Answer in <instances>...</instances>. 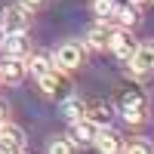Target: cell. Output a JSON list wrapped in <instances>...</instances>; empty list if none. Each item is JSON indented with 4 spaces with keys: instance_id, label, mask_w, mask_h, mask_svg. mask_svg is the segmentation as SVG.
<instances>
[{
    "instance_id": "cell-1",
    "label": "cell",
    "mask_w": 154,
    "mask_h": 154,
    "mask_svg": "<svg viewBox=\"0 0 154 154\" xmlns=\"http://www.w3.org/2000/svg\"><path fill=\"white\" fill-rule=\"evenodd\" d=\"M25 151V130L16 123H0V154H22Z\"/></svg>"
},
{
    "instance_id": "cell-2",
    "label": "cell",
    "mask_w": 154,
    "mask_h": 154,
    "mask_svg": "<svg viewBox=\"0 0 154 154\" xmlns=\"http://www.w3.org/2000/svg\"><path fill=\"white\" fill-rule=\"evenodd\" d=\"M93 145H96L102 154H120V151H123V136H120L117 130H111V126H99Z\"/></svg>"
},
{
    "instance_id": "cell-3",
    "label": "cell",
    "mask_w": 154,
    "mask_h": 154,
    "mask_svg": "<svg viewBox=\"0 0 154 154\" xmlns=\"http://www.w3.org/2000/svg\"><path fill=\"white\" fill-rule=\"evenodd\" d=\"M130 71L133 74H151L154 71V40L136 46V53L130 56Z\"/></svg>"
},
{
    "instance_id": "cell-4",
    "label": "cell",
    "mask_w": 154,
    "mask_h": 154,
    "mask_svg": "<svg viewBox=\"0 0 154 154\" xmlns=\"http://www.w3.org/2000/svg\"><path fill=\"white\" fill-rule=\"evenodd\" d=\"M80 62H83V46L80 43H62L56 49V65L62 71H74V68H80Z\"/></svg>"
},
{
    "instance_id": "cell-5",
    "label": "cell",
    "mask_w": 154,
    "mask_h": 154,
    "mask_svg": "<svg viewBox=\"0 0 154 154\" xmlns=\"http://www.w3.org/2000/svg\"><path fill=\"white\" fill-rule=\"evenodd\" d=\"M96 130L99 126L89 120V117H80V120H74L71 123V133H68V142L71 145H93V139H96Z\"/></svg>"
},
{
    "instance_id": "cell-6",
    "label": "cell",
    "mask_w": 154,
    "mask_h": 154,
    "mask_svg": "<svg viewBox=\"0 0 154 154\" xmlns=\"http://www.w3.org/2000/svg\"><path fill=\"white\" fill-rule=\"evenodd\" d=\"M145 114H148V102L142 93L123 99V120L126 123H145Z\"/></svg>"
},
{
    "instance_id": "cell-7",
    "label": "cell",
    "mask_w": 154,
    "mask_h": 154,
    "mask_svg": "<svg viewBox=\"0 0 154 154\" xmlns=\"http://www.w3.org/2000/svg\"><path fill=\"white\" fill-rule=\"evenodd\" d=\"M108 49L114 56H120V59H130L136 53V43H133V34L126 31V28H117L114 31L111 28V40H108Z\"/></svg>"
},
{
    "instance_id": "cell-8",
    "label": "cell",
    "mask_w": 154,
    "mask_h": 154,
    "mask_svg": "<svg viewBox=\"0 0 154 154\" xmlns=\"http://www.w3.org/2000/svg\"><path fill=\"white\" fill-rule=\"evenodd\" d=\"M28 6H6L3 16H0V25L3 31H25L28 28Z\"/></svg>"
},
{
    "instance_id": "cell-9",
    "label": "cell",
    "mask_w": 154,
    "mask_h": 154,
    "mask_svg": "<svg viewBox=\"0 0 154 154\" xmlns=\"http://www.w3.org/2000/svg\"><path fill=\"white\" fill-rule=\"evenodd\" d=\"M0 46L9 59H22L28 49V37H25V31H6V37H0Z\"/></svg>"
},
{
    "instance_id": "cell-10",
    "label": "cell",
    "mask_w": 154,
    "mask_h": 154,
    "mask_svg": "<svg viewBox=\"0 0 154 154\" xmlns=\"http://www.w3.org/2000/svg\"><path fill=\"white\" fill-rule=\"evenodd\" d=\"M25 74H28V65H25L22 59H9L6 56L3 62H0V80L3 83H19Z\"/></svg>"
},
{
    "instance_id": "cell-11",
    "label": "cell",
    "mask_w": 154,
    "mask_h": 154,
    "mask_svg": "<svg viewBox=\"0 0 154 154\" xmlns=\"http://www.w3.org/2000/svg\"><path fill=\"white\" fill-rule=\"evenodd\" d=\"M59 114H62L68 123H74V120H80L83 114H86V102H83V99H77V96H68V99L59 105Z\"/></svg>"
},
{
    "instance_id": "cell-12",
    "label": "cell",
    "mask_w": 154,
    "mask_h": 154,
    "mask_svg": "<svg viewBox=\"0 0 154 154\" xmlns=\"http://www.w3.org/2000/svg\"><path fill=\"white\" fill-rule=\"evenodd\" d=\"M108 40H111V25H105V22H99L86 31V43L93 49H108Z\"/></svg>"
},
{
    "instance_id": "cell-13",
    "label": "cell",
    "mask_w": 154,
    "mask_h": 154,
    "mask_svg": "<svg viewBox=\"0 0 154 154\" xmlns=\"http://www.w3.org/2000/svg\"><path fill=\"white\" fill-rule=\"evenodd\" d=\"M111 22H117L120 28H126V31H130L133 25L139 22V12H136V6H117V9L111 12Z\"/></svg>"
},
{
    "instance_id": "cell-14",
    "label": "cell",
    "mask_w": 154,
    "mask_h": 154,
    "mask_svg": "<svg viewBox=\"0 0 154 154\" xmlns=\"http://www.w3.org/2000/svg\"><path fill=\"white\" fill-rule=\"evenodd\" d=\"M37 83H40L43 96H56V93H59V86H62V71H56V68H53L49 74H43Z\"/></svg>"
},
{
    "instance_id": "cell-15",
    "label": "cell",
    "mask_w": 154,
    "mask_h": 154,
    "mask_svg": "<svg viewBox=\"0 0 154 154\" xmlns=\"http://www.w3.org/2000/svg\"><path fill=\"white\" fill-rule=\"evenodd\" d=\"M28 71H31V74L37 77V80H40L43 74H49V71H53V62H49V59H46L43 53H37V56L31 59V65H28Z\"/></svg>"
},
{
    "instance_id": "cell-16",
    "label": "cell",
    "mask_w": 154,
    "mask_h": 154,
    "mask_svg": "<svg viewBox=\"0 0 154 154\" xmlns=\"http://www.w3.org/2000/svg\"><path fill=\"white\" fill-rule=\"evenodd\" d=\"M123 154H154V148L148 139H133V142L123 145Z\"/></svg>"
},
{
    "instance_id": "cell-17",
    "label": "cell",
    "mask_w": 154,
    "mask_h": 154,
    "mask_svg": "<svg viewBox=\"0 0 154 154\" xmlns=\"http://www.w3.org/2000/svg\"><path fill=\"white\" fill-rule=\"evenodd\" d=\"M117 9V3L114 0H93V12L99 19H111V12Z\"/></svg>"
},
{
    "instance_id": "cell-18",
    "label": "cell",
    "mask_w": 154,
    "mask_h": 154,
    "mask_svg": "<svg viewBox=\"0 0 154 154\" xmlns=\"http://www.w3.org/2000/svg\"><path fill=\"white\" fill-rule=\"evenodd\" d=\"M49 154H71V142L68 139H53L49 142Z\"/></svg>"
},
{
    "instance_id": "cell-19",
    "label": "cell",
    "mask_w": 154,
    "mask_h": 154,
    "mask_svg": "<svg viewBox=\"0 0 154 154\" xmlns=\"http://www.w3.org/2000/svg\"><path fill=\"white\" fill-rule=\"evenodd\" d=\"M46 3V0H22V6H28V9H40Z\"/></svg>"
},
{
    "instance_id": "cell-20",
    "label": "cell",
    "mask_w": 154,
    "mask_h": 154,
    "mask_svg": "<svg viewBox=\"0 0 154 154\" xmlns=\"http://www.w3.org/2000/svg\"><path fill=\"white\" fill-rule=\"evenodd\" d=\"M3 117H6V105L0 102V123H3Z\"/></svg>"
},
{
    "instance_id": "cell-21",
    "label": "cell",
    "mask_w": 154,
    "mask_h": 154,
    "mask_svg": "<svg viewBox=\"0 0 154 154\" xmlns=\"http://www.w3.org/2000/svg\"><path fill=\"white\" fill-rule=\"evenodd\" d=\"M142 3H148V0H130V6H142Z\"/></svg>"
},
{
    "instance_id": "cell-22",
    "label": "cell",
    "mask_w": 154,
    "mask_h": 154,
    "mask_svg": "<svg viewBox=\"0 0 154 154\" xmlns=\"http://www.w3.org/2000/svg\"><path fill=\"white\" fill-rule=\"evenodd\" d=\"M0 83H3V80H0Z\"/></svg>"
}]
</instances>
